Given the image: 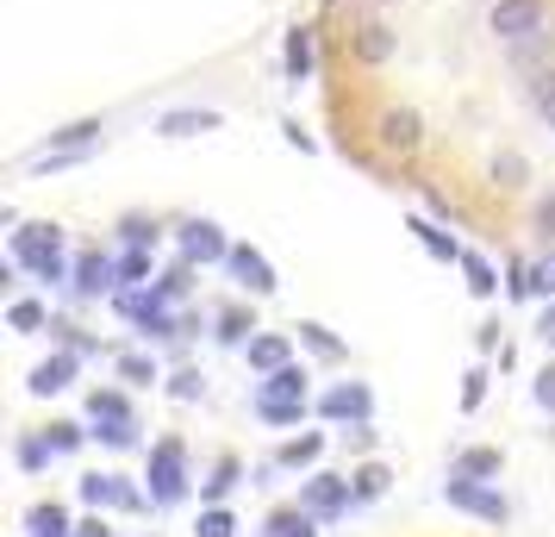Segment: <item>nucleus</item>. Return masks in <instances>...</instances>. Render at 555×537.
I'll return each mask as SVG.
<instances>
[{
	"label": "nucleus",
	"instance_id": "72a5a7b5",
	"mask_svg": "<svg viewBox=\"0 0 555 537\" xmlns=\"http://www.w3.org/2000/svg\"><path fill=\"white\" fill-rule=\"evenodd\" d=\"M169 394H176V400H201L206 375H201V369H181V375H169Z\"/></svg>",
	"mask_w": 555,
	"mask_h": 537
},
{
	"label": "nucleus",
	"instance_id": "1a4fd4ad",
	"mask_svg": "<svg viewBox=\"0 0 555 537\" xmlns=\"http://www.w3.org/2000/svg\"><path fill=\"white\" fill-rule=\"evenodd\" d=\"M181 256L188 263H225L231 256V244H225V231L212 226V219H181Z\"/></svg>",
	"mask_w": 555,
	"mask_h": 537
},
{
	"label": "nucleus",
	"instance_id": "20e7f679",
	"mask_svg": "<svg viewBox=\"0 0 555 537\" xmlns=\"http://www.w3.org/2000/svg\"><path fill=\"white\" fill-rule=\"evenodd\" d=\"M443 500H450L455 512H468V519H487V525H505V519H512V507H505L500 487L468 482V475H450V482H443Z\"/></svg>",
	"mask_w": 555,
	"mask_h": 537
},
{
	"label": "nucleus",
	"instance_id": "39448f33",
	"mask_svg": "<svg viewBox=\"0 0 555 537\" xmlns=\"http://www.w3.org/2000/svg\"><path fill=\"white\" fill-rule=\"evenodd\" d=\"M300 507L319 512V519H337V512L356 507V487L350 475H312V482H300Z\"/></svg>",
	"mask_w": 555,
	"mask_h": 537
},
{
	"label": "nucleus",
	"instance_id": "412c9836",
	"mask_svg": "<svg viewBox=\"0 0 555 537\" xmlns=\"http://www.w3.org/2000/svg\"><path fill=\"white\" fill-rule=\"evenodd\" d=\"M269 537H319V512H306V507H281L275 519H269Z\"/></svg>",
	"mask_w": 555,
	"mask_h": 537
},
{
	"label": "nucleus",
	"instance_id": "4c0bfd02",
	"mask_svg": "<svg viewBox=\"0 0 555 537\" xmlns=\"http://www.w3.org/2000/svg\"><path fill=\"white\" fill-rule=\"evenodd\" d=\"M126 244H144V251H156V219H126Z\"/></svg>",
	"mask_w": 555,
	"mask_h": 537
},
{
	"label": "nucleus",
	"instance_id": "473e14b6",
	"mask_svg": "<svg viewBox=\"0 0 555 537\" xmlns=\"http://www.w3.org/2000/svg\"><path fill=\"white\" fill-rule=\"evenodd\" d=\"M56 450H51V437H20V469H44Z\"/></svg>",
	"mask_w": 555,
	"mask_h": 537
},
{
	"label": "nucleus",
	"instance_id": "4be33fe9",
	"mask_svg": "<svg viewBox=\"0 0 555 537\" xmlns=\"http://www.w3.org/2000/svg\"><path fill=\"white\" fill-rule=\"evenodd\" d=\"M300 344L312 350V357L344 362V337H331V325H319V319H300Z\"/></svg>",
	"mask_w": 555,
	"mask_h": 537
},
{
	"label": "nucleus",
	"instance_id": "5701e85b",
	"mask_svg": "<svg viewBox=\"0 0 555 537\" xmlns=\"http://www.w3.org/2000/svg\"><path fill=\"white\" fill-rule=\"evenodd\" d=\"M319 457H325V432H306L294 444H281V469H312Z\"/></svg>",
	"mask_w": 555,
	"mask_h": 537
},
{
	"label": "nucleus",
	"instance_id": "c9c22d12",
	"mask_svg": "<svg viewBox=\"0 0 555 537\" xmlns=\"http://www.w3.org/2000/svg\"><path fill=\"white\" fill-rule=\"evenodd\" d=\"M44 437H51V450H56V457H69V450H81V437H88V432H81V425H51Z\"/></svg>",
	"mask_w": 555,
	"mask_h": 537
},
{
	"label": "nucleus",
	"instance_id": "c756f323",
	"mask_svg": "<svg viewBox=\"0 0 555 537\" xmlns=\"http://www.w3.org/2000/svg\"><path fill=\"white\" fill-rule=\"evenodd\" d=\"M144 276H151V251H144V244H126V256H119V282L138 287Z\"/></svg>",
	"mask_w": 555,
	"mask_h": 537
},
{
	"label": "nucleus",
	"instance_id": "393cba45",
	"mask_svg": "<svg viewBox=\"0 0 555 537\" xmlns=\"http://www.w3.org/2000/svg\"><path fill=\"white\" fill-rule=\"evenodd\" d=\"M387 482H393V475H387V462H362V469L350 475L356 500H380V494H387Z\"/></svg>",
	"mask_w": 555,
	"mask_h": 537
},
{
	"label": "nucleus",
	"instance_id": "9b49d317",
	"mask_svg": "<svg viewBox=\"0 0 555 537\" xmlns=\"http://www.w3.org/2000/svg\"><path fill=\"white\" fill-rule=\"evenodd\" d=\"M225 119L212 113V106H169L163 119H156V131L163 138H206V131H219Z\"/></svg>",
	"mask_w": 555,
	"mask_h": 537
},
{
	"label": "nucleus",
	"instance_id": "9d476101",
	"mask_svg": "<svg viewBox=\"0 0 555 537\" xmlns=\"http://www.w3.org/2000/svg\"><path fill=\"white\" fill-rule=\"evenodd\" d=\"M81 500H88V507H126V512L144 507V494H138L126 475H88V482H81Z\"/></svg>",
	"mask_w": 555,
	"mask_h": 537
},
{
	"label": "nucleus",
	"instance_id": "4468645a",
	"mask_svg": "<svg viewBox=\"0 0 555 537\" xmlns=\"http://www.w3.org/2000/svg\"><path fill=\"white\" fill-rule=\"evenodd\" d=\"M312 63H319V51H312V26H294L287 31V51H281V69H287V81L300 88V81H312Z\"/></svg>",
	"mask_w": 555,
	"mask_h": 537
},
{
	"label": "nucleus",
	"instance_id": "a19ab883",
	"mask_svg": "<svg viewBox=\"0 0 555 537\" xmlns=\"http://www.w3.org/2000/svg\"><path fill=\"white\" fill-rule=\"evenodd\" d=\"M101 444H113V450H126V444H138V425H101Z\"/></svg>",
	"mask_w": 555,
	"mask_h": 537
},
{
	"label": "nucleus",
	"instance_id": "ddd939ff",
	"mask_svg": "<svg viewBox=\"0 0 555 537\" xmlns=\"http://www.w3.org/2000/svg\"><path fill=\"white\" fill-rule=\"evenodd\" d=\"M418 138H425V126H418V113L412 106H393V113H380V144L387 151H418Z\"/></svg>",
	"mask_w": 555,
	"mask_h": 537
},
{
	"label": "nucleus",
	"instance_id": "a18cd8bd",
	"mask_svg": "<svg viewBox=\"0 0 555 537\" xmlns=\"http://www.w3.org/2000/svg\"><path fill=\"white\" fill-rule=\"evenodd\" d=\"M537 337H543V344H555V301L543 307V319H537Z\"/></svg>",
	"mask_w": 555,
	"mask_h": 537
},
{
	"label": "nucleus",
	"instance_id": "f704fd0d",
	"mask_svg": "<svg viewBox=\"0 0 555 537\" xmlns=\"http://www.w3.org/2000/svg\"><path fill=\"white\" fill-rule=\"evenodd\" d=\"M493 181H500V188H525V156L505 151L500 163H493Z\"/></svg>",
	"mask_w": 555,
	"mask_h": 537
},
{
	"label": "nucleus",
	"instance_id": "49530a36",
	"mask_svg": "<svg viewBox=\"0 0 555 537\" xmlns=\"http://www.w3.org/2000/svg\"><path fill=\"white\" fill-rule=\"evenodd\" d=\"M281 131H287V144H294V151H312V138H306V131H300V119H287V126H281Z\"/></svg>",
	"mask_w": 555,
	"mask_h": 537
},
{
	"label": "nucleus",
	"instance_id": "6e6552de",
	"mask_svg": "<svg viewBox=\"0 0 555 537\" xmlns=\"http://www.w3.org/2000/svg\"><path fill=\"white\" fill-rule=\"evenodd\" d=\"M69 287H76L81 301H101V294H113V287H119V256H101V251L76 256V276H69Z\"/></svg>",
	"mask_w": 555,
	"mask_h": 537
},
{
	"label": "nucleus",
	"instance_id": "423d86ee",
	"mask_svg": "<svg viewBox=\"0 0 555 537\" xmlns=\"http://www.w3.org/2000/svg\"><path fill=\"white\" fill-rule=\"evenodd\" d=\"M319 412H325L331 425H369V419H375V394L362 382H337L325 400H319Z\"/></svg>",
	"mask_w": 555,
	"mask_h": 537
},
{
	"label": "nucleus",
	"instance_id": "a211bd4d",
	"mask_svg": "<svg viewBox=\"0 0 555 537\" xmlns=\"http://www.w3.org/2000/svg\"><path fill=\"white\" fill-rule=\"evenodd\" d=\"M256 394H269V400H306V369L300 362H281L275 375H262Z\"/></svg>",
	"mask_w": 555,
	"mask_h": 537
},
{
	"label": "nucleus",
	"instance_id": "a878e982",
	"mask_svg": "<svg viewBox=\"0 0 555 537\" xmlns=\"http://www.w3.org/2000/svg\"><path fill=\"white\" fill-rule=\"evenodd\" d=\"M237 475H244V469H237V462H219V469H212V475H206V482H201V500H206V507H219V500H225V494H231V487H237Z\"/></svg>",
	"mask_w": 555,
	"mask_h": 537
},
{
	"label": "nucleus",
	"instance_id": "aec40b11",
	"mask_svg": "<svg viewBox=\"0 0 555 537\" xmlns=\"http://www.w3.org/2000/svg\"><path fill=\"white\" fill-rule=\"evenodd\" d=\"M462 276H468V294H475V301H493V294H500V276H493V263H487V256L462 251Z\"/></svg>",
	"mask_w": 555,
	"mask_h": 537
},
{
	"label": "nucleus",
	"instance_id": "58836bf2",
	"mask_svg": "<svg viewBox=\"0 0 555 537\" xmlns=\"http://www.w3.org/2000/svg\"><path fill=\"white\" fill-rule=\"evenodd\" d=\"M31 532H69L63 507H31Z\"/></svg>",
	"mask_w": 555,
	"mask_h": 537
},
{
	"label": "nucleus",
	"instance_id": "cd10ccee",
	"mask_svg": "<svg viewBox=\"0 0 555 537\" xmlns=\"http://www.w3.org/2000/svg\"><path fill=\"white\" fill-rule=\"evenodd\" d=\"M7 325H13V332H44L51 312L38 307V301H13V307H7Z\"/></svg>",
	"mask_w": 555,
	"mask_h": 537
},
{
	"label": "nucleus",
	"instance_id": "2eb2a0df",
	"mask_svg": "<svg viewBox=\"0 0 555 537\" xmlns=\"http://www.w3.org/2000/svg\"><path fill=\"white\" fill-rule=\"evenodd\" d=\"M244 357H250L256 375H275L281 362H294V344H287L281 332H256L250 344H244Z\"/></svg>",
	"mask_w": 555,
	"mask_h": 537
},
{
	"label": "nucleus",
	"instance_id": "c85d7f7f",
	"mask_svg": "<svg viewBox=\"0 0 555 537\" xmlns=\"http://www.w3.org/2000/svg\"><path fill=\"white\" fill-rule=\"evenodd\" d=\"M530 113H537V119H550V126H555V69H543V76L530 81Z\"/></svg>",
	"mask_w": 555,
	"mask_h": 537
},
{
	"label": "nucleus",
	"instance_id": "b1692460",
	"mask_svg": "<svg viewBox=\"0 0 555 537\" xmlns=\"http://www.w3.org/2000/svg\"><path fill=\"white\" fill-rule=\"evenodd\" d=\"M256 419H262V425H300L306 400H269V394H256Z\"/></svg>",
	"mask_w": 555,
	"mask_h": 537
},
{
	"label": "nucleus",
	"instance_id": "f8f14e48",
	"mask_svg": "<svg viewBox=\"0 0 555 537\" xmlns=\"http://www.w3.org/2000/svg\"><path fill=\"white\" fill-rule=\"evenodd\" d=\"M76 357L81 350H56V357H44L38 362V369H31V394H38V400H44V394H63V387L76 382Z\"/></svg>",
	"mask_w": 555,
	"mask_h": 537
},
{
	"label": "nucleus",
	"instance_id": "0eeeda50",
	"mask_svg": "<svg viewBox=\"0 0 555 537\" xmlns=\"http://www.w3.org/2000/svg\"><path fill=\"white\" fill-rule=\"evenodd\" d=\"M225 269H231V276H237L244 287H250L256 301H262V294H275V287H281V282H275V263H269V256L256 251V244H231Z\"/></svg>",
	"mask_w": 555,
	"mask_h": 537
},
{
	"label": "nucleus",
	"instance_id": "dca6fc26",
	"mask_svg": "<svg viewBox=\"0 0 555 537\" xmlns=\"http://www.w3.org/2000/svg\"><path fill=\"white\" fill-rule=\"evenodd\" d=\"M500 469H505V457L493 444H475V450H462V457L450 462V475H468V482H493Z\"/></svg>",
	"mask_w": 555,
	"mask_h": 537
},
{
	"label": "nucleus",
	"instance_id": "f03ea898",
	"mask_svg": "<svg viewBox=\"0 0 555 537\" xmlns=\"http://www.w3.org/2000/svg\"><path fill=\"white\" fill-rule=\"evenodd\" d=\"M487 31H493L500 44H525L537 31H550V0H493Z\"/></svg>",
	"mask_w": 555,
	"mask_h": 537
},
{
	"label": "nucleus",
	"instance_id": "79ce46f5",
	"mask_svg": "<svg viewBox=\"0 0 555 537\" xmlns=\"http://www.w3.org/2000/svg\"><path fill=\"white\" fill-rule=\"evenodd\" d=\"M537 407H543V412H555V362L543 369V375H537Z\"/></svg>",
	"mask_w": 555,
	"mask_h": 537
},
{
	"label": "nucleus",
	"instance_id": "6ab92c4d",
	"mask_svg": "<svg viewBox=\"0 0 555 537\" xmlns=\"http://www.w3.org/2000/svg\"><path fill=\"white\" fill-rule=\"evenodd\" d=\"M356 56H362V63H387V56H393V31L380 26V20L356 26Z\"/></svg>",
	"mask_w": 555,
	"mask_h": 537
},
{
	"label": "nucleus",
	"instance_id": "c03bdc74",
	"mask_svg": "<svg viewBox=\"0 0 555 537\" xmlns=\"http://www.w3.org/2000/svg\"><path fill=\"white\" fill-rule=\"evenodd\" d=\"M537 231H543V238H550V244H555V194H550V201H543V206H537Z\"/></svg>",
	"mask_w": 555,
	"mask_h": 537
},
{
	"label": "nucleus",
	"instance_id": "37998d69",
	"mask_svg": "<svg viewBox=\"0 0 555 537\" xmlns=\"http://www.w3.org/2000/svg\"><path fill=\"white\" fill-rule=\"evenodd\" d=\"M537 294H543V301H555V256H543V263H537Z\"/></svg>",
	"mask_w": 555,
	"mask_h": 537
},
{
	"label": "nucleus",
	"instance_id": "f257e3e1",
	"mask_svg": "<svg viewBox=\"0 0 555 537\" xmlns=\"http://www.w3.org/2000/svg\"><path fill=\"white\" fill-rule=\"evenodd\" d=\"M13 263L31 269L38 282H69L76 269L63 263V226H26L13 231Z\"/></svg>",
	"mask_w": 555,
	"mask_h": 537
},
{
	"label": "nucleus",
	"instance_id": "7c9ffc66",
	"mask_svg": "<svg viewBox=\"0 0 555 537\" xmlns=\"http://www.w3.org/2000/svg\"><path fill=\"white\" fill-rule=\"evenodd\" d=\"M250 332H256L250 312H219V337H225V344H250Z\"/></svg>",
	"mask_w": 555,
	"mask_h": 537
},
{
	"label": "nucleus",
	"instance_id": "e433bc0d",
	"mask_svg": "<svg viewBox=\"0 0 555 537\" xmlns=\"http://www.w3.org/2000/svg\"><path fill=\"white\" fill-rule=\"evenodd\" d=\"M480 400H487V369H468V375H462V407L475 412Z\"/></svg>",
	"mask_w": 555,
	"mask_h": 537
},
{
	"label": "nucleus",
	"instance_id": "2f4dec72",
	"mask_svg": "<svg viewBox=\"0 0 555 537\" xmlns=\"http://www.w3.org/2000/svg\"><path fill=\"white\" fill-rule=\"evenodd\" d=\"M201 537H237V519L225 507H206L201 512Z\"/></svg>",
	"mask_w": 555,
	"mask_h": 537
},
{
	"label": "nucleus",
	"instance_id": "f3484780",
	"mask_svg": "<svg viewBox=\"0 0 555 537\" xmlns=\"http://www.w3.org/2000/svg\"><path fill=\"white\" fill-rule=\"evenodd\" d=\"M405 231H412V238H418V244L437 256V263H462V244H455L450 231L437 226V219H405Z\"/></svg>",
	"mask_w": 555,
	"mask_h": 537
},
{
	"label": "nucleus",
	"instance_id": "bb28decb",
	"mask_svg": "<svg viewBox=\"0 0 555 537\" xmlns=\"http://www.w3.org/2000/svg\"><path fill=\"white\" fill-rule=\"evenodd\" d=\"M88 419H94V425H131V407L119 394H94V400H88Z\"/></svg>",
	"mask_w": 555,
	"mask_h": 537
},
{
	"label": "nucleus",
	"instance_id": "7ed1b4c3",
	"mask_svg": "<svg viewBox=\"0 0 555 537\" xmlns=\"http://www.w3.org/2000/svg\"><path fill=\"white\" fill-rule=\"evenodd\" d=\"M151 500L156 507L188 500V450H181L176 437H163V444L151 450Z\"/></svg>",
	"mask_w": 555,
	"mask_h": 537
},
{
	"label": "nucleus",
	"instance_id": "ea45409f",
	"mask_svg": "<svg viewBox=\"0 0 555 537\" xmlns=\"http://www.w3.org/2000/svg\"><path fill=\"white\" fill-rule=\"evenodd\" d=\"M119 375H126V382H156V362L151 357H119Z\"/></svg>",
	"mask_w": 555,
	"mask_h": 537
}]
</instances>
